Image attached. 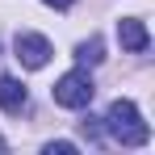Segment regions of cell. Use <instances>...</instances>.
<instances>
[{"label":"cell","instance_id":"cell-5","mask_svg":"<svg viewBox=\"0 0 155 155\" xmlns=\"http://www.w3.org/2000/svg\"><path fill=\"white\" fill-rule=\"evenodd\" d=\"M25 84L21 80H13V76H0V109L4 113H21L25 109Z\"/></svg>","mask_w":155,"mask_h":155},{"label":"cell","instance_id":"cell-2","mask_svg":"<svg viewBox=\"0 0 155 155\" xmlns=\"http://www.w3.org/2000/svg\"><path fill=\"white\" fill-rule=\"evenodd\" d=\"M92 92H97V84L88 71H67V76L54 84V105H63V109H84V105H92Z\"/></svg>","mask_w":155,"mask_h":155},{"label":"cell","instance_id":"cell-1","mask_svg":"<svg viewBox=\"0 0 155 155\" xmlns=\"http://www.w3.org/2000/svg\"><path fill=\"white\" fill-rule=\"evenodd\" d=\"M105 134L113 138V143H122V147H147L151 143V126L143 122V113H138V105L134 101H117L109 105V113H105Z\"/></svg>","mask_w":155,"mask_h":155},{"label":"cell","instance_id":"cell-6","mask_svg":"<svg viewBox=\"0 0 155 155\" xmlns=\"http://www.w3.org/2000/svg\"><path fill=\"white\" fill-rule=\"evenodd\" d=\"M76 59L84 63V67H97V63L105 59V42L97 38V34H92L88 42H80V46H76Z\"/></svg>","mask_w":155,"mask_h":155},{"label":"cell","instance_id":"cell-3","mask_svg":"<svg viewBox=\"0 0 155 155\" xmlns=\"http://www.w3.org/2000/svg\"><path fill=\"white\" fill-rule=\"evenodd\" d=\"M13 51H17V63L29 67V71H38V67H46V63H51V42H46L42 34H17Z\"/></svg>","mask_w":155,"mask_h":155},{"label":"cell","instance_id":"cell-8","mask_svg":"<svg viewBox=\"0 0 155 155\" xmlns=\"http://www.w3.org/2000/svg\"><path fill=\"white\" fill-rule=\"evenodd\" d=\"M46 4H51V8H71L76 0H46Z\"/></svg>","mask_w":155,"mask_h":155},{"label":"cell","instance_id":"cell-7","mask_svg":"<svg viewBox=\"0 0 155 155\" xmlns=\"http://www.w3.org/2000/svg\"><path fill=\"white\" fill-rule=\"evenodd\" d=\"M46 151H51V155H71V151H76V143H51Z\"/></svg>","mask_w":155,"mask_h":155},{"label":"cell","instance_id":"cell-4","mask_svg":"<svg viewBox=\"0 0 155 155\" xmlns=\"http://www.w3.org/2000/svg\"><path fill=\"white\" fill-rule=\"evenodd\" d=\"M117 38H122V46L134 54H143L147 46H151V38H147V25L138 21V17H122L117 21Z\"/></svg>","mask_w":155,"mask_h":155}]
</instances>
